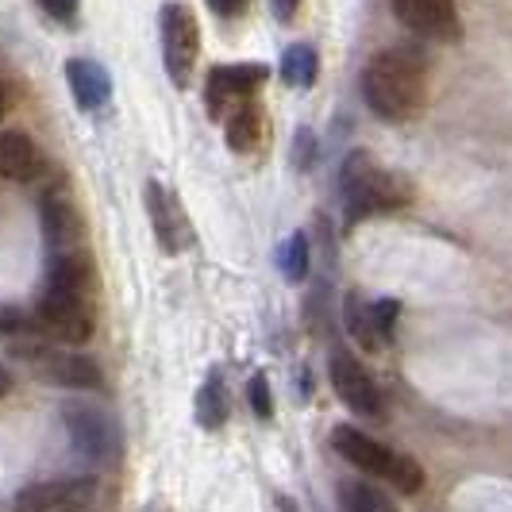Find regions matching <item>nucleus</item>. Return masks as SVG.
Returning <instances> with one entry per match:
<instances>
[{"instance_id": "nucleus-22", "label": "nucleus", "mask_w": 512, "mask_h": 512, "mask_svg": "<svg viewBox=\"0 0 512 512\" xmlns=\"http://www.w3.org/2000/svg\"><path fill=\"white\" fill-rule=\"evenodd\" d=\"M247 397H251V409H255L258 420H270V416H274V397H270V382H266V374H255V378H251Z\"/></svg>"}, {"instance_id": "nucleus-10", "label": "nucleus", "mask_w": 512, "mask_h": 512, "mask_svg": "<svg viewBox=\"0 0 512 512\" xmlns=\"http://www.w3.org/2000/svg\"><path fill=\"white\" fill-rule=\"evenodd\" d=\"M62 420H66V432L74 439V447L85 455V459H108L112 455V447H116V428H112V420L104 416L97 405H66L62 409Z\"/></svg>"}, {"instance_id": "nucleus-25", "label": "nucleus", "mask_w": 512, "mask_h": 512, "mask_svg": "<svg viewBox=\"0 0 512 512\" xmlns=\"http://www.w3.org/2000/svg\"><path fill=\"white\" fill-rule=\"evenodd\" d=\"M247 4H251V0H208V8H212L216 16H224V20L243 16V12H247Z\"/></svg>"}, {"instance_id": "nucleus-21", "label": "nucleus", "mask_w": 512, "mask_h": 512, "mask_svg": "<svg viewBox=\"0 0 512 512\" xmlns=\"http://www.w3.org/2000/svg\"><path fill=\"white\" fill-rule=\"evenodd\" d=\"M347 501H351V512H397L382 489L374 486H351L347 489Z\"/></svg>"}, {"instance_id": "nucleus-12", "label": "nucleus", "mask_w": 512, "mask_h": 512, "mask_svg": "<svg viewBox=\"0 0 512 512\" xmlns=\"http://www.w3.org/2000/svg\"><path fill=\"white\" fill-rule=\"evenodd\" d=\"M24 359L54 385H66V389H97L104 382L101 366L85 355H62V351H24Z\"/></svg>"}, {"instance_id": "nucleus-23", "label": "nucleus", "mask_w": 512, "mask_h": 512, "mask_svg": "<svg viewBox=\"0 0 512 512\" xmlns=\"http://www.w3.org/2000/svg\"><path fill=\"white\" fill-rule=\"evenodd\" d=\"M39 8L58 24H74L77 20V0H39Z\"/></svg>"}, {"instance_id": "nucleus-11", "label": "nucleus", "mask_w": 512, "mask_h": 512, "mask_svg": "<svg viewBox=\"0 0 512 512\" xmlns=\"http://www.w3.org/2000/svg\"><path fill=\"white\" fill-rule=\"evenodd\" d=\"M332 385L339 401L359 416H382V389L370 378V370L351 355H335L332 359Z\"/></svg>"}, {"instance_id": "nucleus-5", "label": "nucleus", "mask_w": 512, "mask_h": 512, "mask_svg": "<svg viewBox=\"0 0 512 512\" xmlns=\"http://www.w3.org/2000/svg\"><path fill=\"white\" fill-rule=\"evenodd\" d=\"M393 16L409 27L412 35H428L439 43H459L462 39L455 0H393Z\"/></svg>"}, {"instance_id": "nucleus-2", "label": "nucleus", "mask_w": 512, "mask_h": 512, "mask_svg": "<svg viewBox=\"0 0 512 512\" xmlns=\"http://www.w3.org/2000/svg\"><path fill=\"white\" fill-rule=\"evenodd\" d=\"M39 324L62 343H85L93 335V312L85 305V262L74 251L51 258Z\"/></svg>"}, {"instance_id": "nucleus-3", "label": "nucleus", "mask_w": 512, "mask_h": 512, "mask_svg": "<svg viewBox=\"0 0 512 512\" xmlns=\"http://www.w3.org/2000/svg\"><path fill=\"white\" fill-rule=\"evenodd\" d=\"M339 189H343V205L351 220L374 216V212H389V208L409 201V185L389 174L382 162L370 151H351L343 170H339Z\"/></svg>"}, {"instance_id": "nucleus-13", "label": "nucleus", "mask_w": 512, "mask_h": 512, "mask_svg": "<svg viewBox=\"0 0 512 512\" xmlns=\"http://www.w3.org/2000/svg\"><path fill=\"white\" fill-rule=\"evenodd\" d=\"M66 81H70V93H74L77 108H85V112H97L112 97L108 70L97 66V62H89V58H70L66 62Z\"/></svg>"}, {"instance_id": "nucleus-8", "label": "nucleus", "mask_w": 512, "mask_h": 512, "mask_svg": "<svg viewBox=\"0 0 512 512\" xmlns=\"http://www.w3.org/2000/svg\"><path fill=\"white\" fill-rule=\"evenodd\" d=\"M93 501L89 478H51L35 482L16 497V512H81Z\"/></svg>"}, {"instance_id": "nucleus-20", "label": "nucleus", "mask_w": 512, "mask_h": 512, "mask_svg": "<svg viewBox=\"0 0 512 512\" xmlns=\"http://www.w3.org/2000/svg\"><path fill=\"white\" fill-rule=\"evenodd\" d=\"M282 274H285V282H305V274H308V239L301 235V231H293L289 239H285V247H282Z\"/></svg>"}, {"instance_id": "nucleus-14", "label": "nucleus", "mask_w": 512, "mask_h": 512, "mask_svg": "<svg viewBox=\"0 0 512 512\" xmlns=\"http://www.w3.org/2000/svg\"><path fill=\"white\" fill-rule=\"evenodd\" d=\"M43 174V154L24 131H0V178L35 181Z\"/></svg>"}, {"instance_id": "nucleus-24", "label": "nucleus", "mask_w": 512, "mask_h": 512, "mask_svg": "<svg viewBox=\"0 0 512 512\" xmlns=\"http://www.w3.org/2000/svg\"><path fill=\"white\" fill-rule=\"evenodd\" d=\"M397 312H401V305H397V301H378V305H374V320H378V332H382V335H393Z\"/></svg>"}, {"instance_id": "nucleus-19", "label": "nucleus", "mask_w": 512, "mask_h": 512, "mask_svg": "<svg viewBox=\"0 0 512 512\" xmlns=\"http://www.w3.org/2000/svg\"><path fill=\"white\" fill-rule=\"evenodd\" d=\"M197 420L201 428H224L228 420V389H224V378L212 370L201 385V397H197Z\"/></svg>"}, {"instance_id": "nucleus-1", "label": "nucleus", "mask_w": 512, "mask_h": 512, "mask_svg": "<svg viewBox=\"0 0 512 512\" xmlns=\"http://www.w3.org/2000/svg\"><path fill=\"white\" fill-rule=\"evenodd\" d=\"M362 97H366V108L382 120H393V124L412 120L428 97L424 62L412 51L374 54L362 70Z\"/></svg>"}, {"instance_id": "nucleus-7", "label": "nucleus", "mask_w": 512, "mask_h": 512, "mask_svg": "<svg viewBox=\"0 0 512 512\" xmlns=\"http://www.w3.org/2000/svg\"><path fill=\"white\" fill-rule=\"evenodd\" d=\"M266 66L258 62H243V66H216L208 74V89H205V101L212 116H224V108H235L243 101H255L258 85L266 81Z\"/></svg>"}, {"instance_id": "nucleus-18", "label": "nucleus", "mask_w": 512, "mask_h": 512, "mask_svg": "<svg viewBox=\"0 0 512 512\" xmlns=\"http://www.w3.org/2000/svg\"><path fill=\"white\" fill-rule=\"evenodd\" d=\"M282 81L285 85H293V89H308L316 74H320V54L312 51L308 43H297V47H289L282 54Z\"/></svg>"}, {"instance_id": "nucleus-15", "label": "nucleus", "mask_w": 512, "mask_h": 512, "mask_svg": "<svg viewBox=\"0 0 512 512\" xmlns=\"http://www.w3.org/2000/svg\"><path fill=\"white\" fill-rule=\"evenodd\" d=\"M43 231H47V243L54 247V255L74 251V243L81 239V216L62 193H51L43 201Z\"/></svg>"}, {"instance_id": "nucleus-26", "label": "nucleus", "mask_w": 512, "mask_h": 512, "mask_svg": "<svg viewBox=\"0 0 512 512\" xmlns=\"http://www.w3.org/2000/svg\"><path fill=\"white\" fill-rule=\"evenodd\" d=\"M297 8H301V0H274V16H278L282 24H293V20H297Z\"/></svg>"}, {"instance_id": "nucleus-4", "label": "nucleus", "mask_w": 512, "mask_h": 512, "mask_svg": "<svg viewBox=\"0 0 512 512\" xmlns=\"http://www.w3.org/2000/svg\"><path fill=\"white\" fill-rule=\"evenodd\" d=\"M158 35H162V62H166V74L170 81L185 89L193 81L197 70V54H201V27L189 4L170 0L162 4V16H158Z\"/></svg>"}, {"instance_id": "nucleus-9", "label": "nucleus", "mask_w": 512, "mask_h": 512, "mask_svg": "<svg viewBox=\"0 0 512 512\" xmlns=\"http://www.w3.org/2000/svg\"><path fill=\"white\" fill-rule=\"evenodd\" d=\"M147 212H151V224H154V239L166 255H178L181 247H189L193 239V228H189V216L181 201L158 181H147Z\"/></svg>"}, {"instance_id": "nucleus-17", "label": "nucleus", "mask_w": 512, "mask_h": 512, "mask_svg": "<svg viewBox=\"0 0 512 512\" xmlns=\"http://www.w3.org/2000/svg\"><path fill=\"white\" fill-rule=\"evenodd\" d=\"M343 320H347V332L359 343L362 351H378L385 335L378 332V320H374V305H366L359 293H351L343 301Z\"/></svg>"}, {"instance_id": "nucleus-28", "label": "nucleus", "mask_w": 512, "mask_h": 512, "mask_svg": "<svg viewBox=\"0 0 512 512\" xmlns=\"http://www.w3.org/2000/svg\"><path fill=\"white\" fill-rule=\"evenodd\" d=\"M4 112H8V89H4V81H0V120H4Z\"/></svg>"}, {"instance_id": "nucleus-27", "label": "nucleus", "mask_w": 512, "mask_h": 512, "mask_svg": "<svg viewBox=\"0 0 512 512\" xmlns=\"http://www.w3.org/2000/svg\"><path fill=\"white\" fill-rule=\"evenodd\" d=\"M8 389H12V378H8V370H4V366H0V397H4V393H8Z\"/></svg>"}, {"instance_id": "nucleus-6", "label": "nucleus", "mask_w": 512, "mask_h": 512, "mask_svg": "<svg viewBox=\"0 0 512 512\" xmlns=\"http://www.w3.org/2000/svg\"><path fill=\"white\" fill-rule=\"evenodd\" d=\"M332 447L351 462V466H359L362 474H374V478H385V482L397 478L401 459H405V455H393L389 447H382L378 439H370L366 432H359L355 424H339L332 432Z\"/></svg>"}, {"instance_id": "nucleus-16", "label": "nucleus", "mask_w": 512, "mask_h": 512, "mask_svg": "<svg viewBox=\"0 0 512 512\" xmlns=\"http://www.w3.org/2000/svg\"><path fill=\"white\" fill-rule=\"evenodd\" d=\"M224 139L235 154H255L266 139V120H262V108L255 101L235 104L228 112V124H224Z\"/></svg>"}]
</instances>
